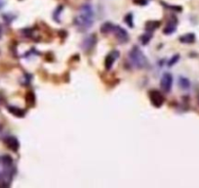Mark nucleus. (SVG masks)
<instances>
[{
  "instance_id": "f257e3e1",
  "label": "nucleus",
  "mask_w": 199,
  "mask_h": 188,
  "mask_svg": "<svg viewBox=\"0 0 199 188\" xmlns=\"http://www.w3.org/2000/svg\"><path fill=\"white\" fill-rule=\"evenodd\" d=\"M129 58H130L132 64L138 69H143L149 65V61L146 58V56L137 46H134L129 52Z\"/></svg>"
},
{
  "instance_id": "f03ea898",
  "label": "nucleus",
  "mask_w": 199,
  "mask_h": 188,
  "mask_svg": "<svg viewBox=\"0 0 199 188\" xmlns=\"http://www.w3.org/2000/svg\"><path fill=\"white\" fill-rule=\"evenodd\" d=\"M93 22H94V19L89 18V17H86L84 15H81L79 14L75 19H74V24L75 26L80 30H87L93 25Z\"/></svg>"
},
{
  "instance_id": "7ed1b4c3",
  "label": "nucleus",
  "mask_w": 199,
  "mask_h": 188,
  "mask_svg": "<svg viewBox=\"0 0 199 188\" xmlns=\"http://www.w3.org/2000/svg\"><path fill=\"white\" fill-rule=\"evenodd\" d=\"M172 84H173V77L172 74L169 73H165L161 78L160 81V86L162 88V90L164 92L168 93L172 89Z\"/></svg>"
},
{
  "instance_id": "20e7f679",
  "label": "nucleus",
  "mask_w": 199,
  "mask_h": 188,
  "mask_svg": "<svg viewBox=\"0 0 199 188\" xmlns=\"http://www.w3.org/2000/svg\"><path fill=\"white\" fill-rule=\"evenodd\" d=\"M149 99L151 104L156 108L161 107L164 103V97L158 90L149 91Z\"/></svg>"
},
{
  "instance_id": "39448f33",
  "label": "nucleus",
  "mask_w": 199,
  "mask_h": 188,
  "mask_svg": "<svg viewBox=\"0 0 199 188\" xmlns=\"http://www.w3.org/2000/svg\"><path fill=\"white\" fill-rule=\"evenodd\" d=\"M113 34L115 35V37L117 38V40L121 43H126V42L129 40V34L126 31V30L122 29L118 26H114L113 27Z\"/></svg>"
},
{
  "instance_id": "423d86ee",
  "label": "nucleus",
  "mask_w": 199,
  "mask_h": 188,
  "mask_svg": "<svg viewBox=\"0 0 199 188\" xmlns=\"http://www.w3.org/2000/svg\"><path fill=\"white\" fill-rule=\"evenodd\" d=\"M118 57H119V52H118L117 50L110 52L108 56H106V58H105V69L106 70H110V69H112V65L114 63V61L116 60Z\"/></svg>"
},
{
  "instance_id": "0eeeda50",
  "label": "nucleus",
  "mask_w": 199,
  "mask_h": 188,
  "mask_svg": "<svg viewBox=\"0 0 199 188\" xmlns=\"http://www.w3.org/2000/svg\"><path fill=\"white\" fill-rule=\"evenodd\" d=\"M95 44H96V36L95 34H92L90 36H88L86 39H84V41H83V43H82V49L88 51L93 48Z\"/></svg>"
},
{
  "instance_id": "6e6552de",
  "label": "nucleus",
  "mask_w": 199,
  "mask_h": 188,
  "mask_svg": "<svg viewBox=\"0 0 199 188\" xmlns=\"http://www.w3.org/2000/svg\"><path fill=\"white\" fill-rule=\"evenodd\" d=\"M6 142V145L9 147V149H11L12 151H18V149L20 147V144H19V141L16 137H14V136H9V137L6 138L5 140Z\"/></svg>"
},
{
  "instance_id": "1a4fd4ad",
  "label": "nucleus",
  "mask_w": 199,
  "mask_h": 188,
  "mask_svg": "<svg viewBox=\"0 0 199 188\" xmlns=\"http://www.w3.org/2000/svg\"><path fill=\"white\" fill-rule=\"evenodd\" d=\"M177 19L176 18H172V20H170V22H168L167 24V26H166L164 27V31L163 32L165 34H173V32L176 31V27H177Z\"/></svg>"
},
{
  "instance_id": "9d476101",
  "label": "nucleus",
  "mask_w": 199,
  "mask_h": 188,
  "mask_svg": "<svg viewBox=\"0 0 199 188\" xmlns=\"http://www.w3.org/2000/svg\"><path fill=\"white\" fill-rule=\"evenodd\" d=\"M180 41L182 43H187V44H190L193 43L195 41V34H184L180 37Z\"/></svg>"
},
{
  "instance_id": "9b49d317",
  "label": "nucleus",
  "mask_w": 199,
  "mask_h": 188,
  "mask_svg": "<svg viewBox=\"0 0 199 188\" xmlns=\"http://www.w3.org/2000/svg\"><path fill=\"white\" fill-rule=\"evenodd\" d=\"M160 26V23L158 21H150V22H147L146 24V31H149V32H152L154 31L157 27Z\"/></svg>"
},
{
  "instance_id": "f8f14e48",
  "label": "nucleus",
  "mask_w": 199,
  "mask_h": 188,
  "mask_svg": "<svg viewBox=\"0 0 199 188\" xmlns=\"http://www.w3.org/2000/svg\"><path fill=\"white\" fill-rule=\"evenodd\" d=\"M8 110H9V112L12 113V114L14 116H16V117L22 118V117L25 116V111H22V109H19V108H17V107L9 106L8 107Z\"/></svg>"
},
{
  "instance_id": "ddd939ff",
  "label": "nucleus",
  "mask_w": 199,
  "mask_h": 188,
  "mask_svg": "<svg viewBox=\"0 0 199 188\" xmlns=\"http://www.w3.org/2000/svg\"><path fill=\"white\" fill-rule=\"evenodd\" d=\"M26 104L29 107H33L35 105V95L33 92H27L26 96Z\"/></svg>"
},
{
  "instance_id": "4468645a",
  "label": "nucleus",
  "mask_w": 199,
  "mask_h": 188,
  "mask_svg": "<svg viewBox=\"0 0 199 188\" xmlns=\"http://www.w3.org/2000/svg\"><path fill=\"white\" fill-rule=\"evenodd\" d=\"M0 164H2L4 167H11V164H13V160L10 156H2L0 157Z\"/></svg>"
},
{
  "instance_id": "2eb2a0df",
  "label": "nucleus",
  "mask_w": 199,
  "mask_h": 188,
  "mask_svg": "<svg viewBox=\"0 0 199 188\" xmlns=\"http://www.w3.org/2000/svg\"><path fill=\"white\" fill-rule=\"evenodd\" d=\"M114 26L112 23H105L103 26L101 27V34H108V32L113 31Z\"/></svg>"
},
{
  "instance_id": "dca6fc26",
  "label": "nucleus",
  "mask_w": 199,
  "mask_h": 188,
  "mask_svg": "<svg viewBox=\"0 0 199 188\" xmlns=\"http://www.w3.org/2000/svg\"><path fill=\"white\" fill-rule=\"evenodd\" d=\"M179 85L183 89H188L189 87H190V82H189V81L187 78L180 77L179 78Z\"/></svg>"
},
{
  "instance_id": "f3484780",
  "label": "nucleus",
  "mask_w": 199,
  "mask_h": 188,
  "mask_svg": "<svg viewBox=\"0 0 199 188\" xmlns=\"http://www.w3.org/2000/svg\"><path fill=\"white\" fill-rule=\"evenodd\" d=\"M151 36H152L151 32H149V31L146 32L145 34H142V35L141 36V42H142V45H146V44L150 41Z\"/></svg>"
},
{
  "instance_id": "a211bd4d",
  "label": "nucleus",
  "mask_w": 199,
  "mask_h": 188,
  "mask_svg": "<svg viewBox=\"0 0 199 188\" xmlns=\"http://www.w3.org/2000/svg\"><path fill=\"white\" fill-rule=\"evenodd\" d=\"M125 22L127 23V25L129 27H134V24H133V15L132 14H128V15L125 17Z\"/></svg>"
},
{
  "instance_id": "6ab92c4d",
  "label": "nucleus",
  "mask_w": 199,
  "mask_h": 188,
  "mask_svg": "<svg viewBox=\"0 0 199 188\" xmlns=\"http://www.w3.org/2000/svg\"><path fill=\"white\" fill-rule=\"evenodd\" d=\"M179 59H180V55H179V54H176V55H174L173 57H172V59H171V60L169 61L168 66H169V67H171V66H174L176 63H178Z\"/></svg>"
},
{
  "instance_id": "aec40b11",
  "label": "nucleus",
  "mask_w": 199,
  "mask_h": 188,
  "mask_svg": "<svg viewBox=\"0 0 199 188\" xmlns=\"http://www.w3.org/2000/svg\"><path fill=\"white\" fill-rule=\"evenodd\" d=\"M3 5H4V3H3V2H1V1H0V9L2 8V6H3Z\"/></svg>"
},
{
  "instance_id": "412c9836",
  "label": "nucleus",
  "mask_w": 199,
  "mask_h": 188,
  "mask_svg": "<svg viewBox=\"0 0 199 188\" xmlns=\"http://www.w3.org/2000/svg\"><path fill=\"white\" fill-rule=\"evenodd\" d=\"M0 36H1V30H0Z\"/></svg>"
},
{
  "instance_id": "4be33fe9",
  "label": "nucleus",
  "mask_w": 199,
  "mask_h": 188,
  "mask_svg": "<svg viewBox=\"0 0 199 188\" xmlns=\"http://www.w3.org/2000/svg\"><path fill=\"white\" fill-rule=\"evenodd\" d=\"M198 101H199V96H198Z\"/></svg>"
}]
</instances>
